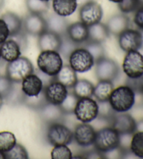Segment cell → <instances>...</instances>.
Returning a JSON list of instances; mask_svg holds the SVG:
<instances>
[{"label": "cell", "instance_id": "obj_1", "mask_svg": "<svg viewBox=\"0 0 143 159\" xmlns=\"http://www.w3.org/2000/svg\"><path fill=\"white\" fill-rule=\"evenodd\" d=\"M108 102L115 112L124 113L133 107L136 102V93L126 85L121 86L113 89Z\"/></svg>", "mask_w": 143, "mask_h": 159}, {"label": "cell", "instance_id": "obj_2", "mask_svg": "<svg viewBox=\"0 0 143 159\" xmlns=\"http://www.w3.org/2000/svg\"><path fill=\"white\" fill-rule=\"evenodd\" d=\"M120 134L112 128L108 126L96 131L93 146L101 153H108L117 150L119 147Z\"/></svg>", "mask_w": 143, "mask_h": 159}, {"label": "cell", "instance_id": "obj_3", "mask_svg": "<svg viewBox=\"0 0 143 159\" xmlns=\"http://www.w3.org/2000/svg\"><path fill=\"white\" fill-rule=\"evenodd\" d=\"M38 70L49 76H55L63 67V60L58 51H41L37 58Z\"/></svg>", "mask_w": 143, "mask_h": 159}, {"label": "cell", "instance_id": "obj_4", "mask_svg": "<svg viewBox=\"0 0 143 159\" xmlns=\"http://www.w3.org/2000/svg\"><path fill=\"white\" fill-rule=\"evenodd\" d=\"M34 71V65L25 57H19L8 63L6 67V76L14 83H21L23 79Z\"/></svg>", "mask_w": 143, "mask_h": 159}, {"label": "cell", "instance_id": "obj_5", "mask_svg": "<svg viewBox=\"0 0 143 159\" xmlns=\"http://www.w3.org/2000/svg\"><path fill=\"white\" fill-rule=\"evenodd\" d=\"M73 113L79 121L89 123L98 116V102L92 98L78 99Z\"/></svg>", "mask_w": 143, "mask_h": 159}, {"label": "cell", "instance_id": "obj_6", "mask_svg": "<svg viewBox=\"0 0 143 159\" xmlns=\"http://www.w3.org/2000/svg\"><path fill=\"white\" fill-rule=\"evenodd\" d=\"M69 65L76 72L84 73L95 65L92 55L84 47L77 48L68 57Z\"/></svg>", "mask_w": 143, "mask_h": 159}, {"label": "cell", "instance_id": "obj_7", "mask_svg": "<svg viewBox=\"0 0 143 159\" xmlns=\"http://www.w3.org/2000/svg\"><path fill=\"white\" fill-rule=\"evenodd\" d=\"M123 72L127 77L135 79L143 76V56L138 51L127 52L122 63Z\"/></svg>", "mask_w": 143, "mask_h": 159}, {"label": "cell", "instance_id": "obj_8", "mask_svg": "<svg viewBox=\"0 0 143 159\" xmlns=\"http://www.w3.org/2000/svg\"><path fill=\"white\" fill-rule=\"evenodd\" d=\"M47 138L53 145H68L72 142L73 133L67 126L61 123H55L50 125L47 133Z\"/></svg>", "mask_w": 143, "mask_h": 159}, {"label": "cell", "instance_id": "obj_9", "mask_svg": "<svg viewBox=\"0 0 143 159\" xmlns=\"http://www.w3.org/2000/svg\"><path fill=\"white\" fill-rule=\"evenodd\" d=\"M96 76L99 81H113L119 73V67L115 60L106 57L95 63Z\"/></svg>", "mask_w": 143, "mask_h": 159}, {"label": "cell", "instance_id": "obj_10", "mask_svg": "<svg viewBox=\"0 0 143 159\" xmlns=\"http://www.w3.org/2000/svg\"><path fill=\"white\" fill-rule=\"evenodd\" d=\"M102 17L103 9L97 2L92 0L81 6L80 10V18L82 23L87 26L89 27L99 23Z\"/></svg>", "mask_w": 143, "mask_h": 159}, {"label": "cell", "instance_id": "obj_11", "mask_svg": "<svg viewBox=\"0 0 143 159\" xmlns=\"http://www.w3.org/2000/svg\"><path fill=\"white\" fill-rule=\"evenodd\" d=\"M142 42V34L138 30L128 28L119 35V45L126 53L141 49Z\"/></svg>", "mask_w": 143, "mask_h": 159}, {"label": "cell", "instance_id": "obj_12", "mask_svg": "<svg viewBox=\"0 0 143 159\" xmlns=\"http://www.w3.org/2000/svg\"><path fill=\"white\" fill-rule=\"evenodd\" d=\"M44 93L48 103L60 105L68 95V89L64 85L54 80L43 89Z\"/></svg>", "mask_w": 143, "mask_h": 159}, {"label": "cell", "instance_id": "obj_13", "mask_svg": "<svg viewBox=\"0 0 143 159\" xmlns=\"http://www.w3.org/2000/svg\"><path fill=\"white\" fill-rule=\"evenodd\" d=\"M111 126L114 128L120 135L129 134L133 135L136 131L137 122L133 117L129 114L119 113L115 114L112 120Z\"/></svg>", "mask_w": 143, "mask_h": 159}, {"label": "cell", "instance_id": "obj_14", "mask_svg": "<svg viewBox=\"0 0 143 159\" xmlns=\"http://www.w3.org/2000/svg\"><path fill=\"white\" fill-rule=\"evenodd\" d=\"M96 130L87 123H82L76 126L73 133V138L79 146L87 147L93 144Z\"/></svg>", "mask_w": 143, "mask_h": 159}, {"label": "cell", "instance_id": "obj_15", "mask_svg": "<svg viewBox=\"0 0 143 159\" xmlns=\"http://www.w3.org/2000/svg\"><path fill=\"white\" fill-rule=\"evenodd\" d=\"M23 27L24 32L38 37L47 30L46 20L40 14L30 13L24 19Z\"/></svg>", "mask_w": 143, "mask_h": 159}, {"label": "cell", "instance_id": "obj_16", "mask_svg": "<svg viewBox=\"0 0 143 159\" xmlns=\"http://www.w3.org/2000/svg\"><path fill=\"white\" fill-rule=\"evenodd\" d=\"M61 36L54 32L46 30L38 36V46L41 51H58L61 45Z\"/></svg>", "mask_w": 143, "mask_h": 159}, {"label": "cell", "instance_id": "obj_17", "mask_svg": "<svg viewBox=\"0 0 143 159\" xmlns=\"http://www.w3.org/2000/svg\"><path fill=\"white\" fill-rule=\"evenodd\" d=\"M22 90L26 96L33 97L39 95L43 90V84L37 75L31 74L21 82Z\"/></svg>", "mask_w": 143, "mask_h": 159}, {"label": "cell", "instance_id": "obj_18", "mask_svg": "<svg viewBox=\"0 0 143 159\" xmlns=\"http://www.w3.org/2000/svg\"><path fill=\"white\" fill-rule=\"evenodd\" d=\"M38 111L43 121L49 125L55 123H60L65 114L59 105H53L50 103L47 104Z\"/></svg>", "mask_w": 143, "mask_h": 159}, {"label": "cell", "instance_id": "obj_19", "mask_svg": "<svg viewBox=\"0 0 143 159\" xmlns=\"http://www.w3.org/2000/svg\"><path fill=\"white\" fill-rule=\"evenodd\" d=\"M67 34L71 40L79 45L89 39V28L81 21L68 25Z\"/></svg>", "mask_w": 143, "mask_h": 159}, {"label": "cell", "instance_id": "obj_20", "mask_svg": "<svg viewBox=\"0 0 143 159\" xmlns=\"http://www.w3.org/2000/svg\"><path fill=\"white\" fill-rule=\"evenodd\" d=\"M1 57L4 61L10 62L20 57L22 50L18 43L12 39H7L0 47Z\"/></svg>", "mask_w": 143, "mask_h": 159}, {"label": "cell", "instance_id": "obj_21", "mask_svg": "<svg viewBox=\"0 0 143 159\" xmlns=\"http://www.w3.org/2000/svg\"><path fill=\"white\" fill-rule=\"evenodd\" d=\"M106 26L110 34L119 36L121 33L128 28L129 18L123 14L115 15L109 19Z\"/></svg>", "mask_w": 143, "mask_h": 159}, {"label": "cell", "instance_id": "obj_22", "mask_svg": "<svg viewBox=\"0 0 143 159\" xmlns=\"http://www.w3.org/2000/svg\"><path fill=\"white\" fill-rule=\"evenodd\" d=\"M77 0H53V8L56 14L62 17L72 15L78 8Z\"/></svg>", "mask_w": 143, "mask_h": 159}, {"label": "cell", "instance_id": "obj_23", "mask_svg": "<svg viewBox=\"0 0 143 159\" xmlns=\"http://www.w3.org/2000/svg\"><path fill=\"white\" fill-rule=\"evenodd\" d=\"M47 30L62 36L67 33L68 25L65 17L57 14H53L46 19Z\"/></svg>", "mask_w": 143, "mask_h": 159}, {"label": "cell", "instance_id": "obj_24", "mask_svg": "<svg viewBox=\"0 0 143 159\" xmlns=\"http://www.w3.org/2000/svg\"><path fill=\"white\" fill-rule=\"evenodd\" d=\"M1 18L6 24L9 30V37L17 34L23 31V20L15 13L11 11L6 12L2 16Z\"/></svg>", "mask_w": 143, "mask_h": 159}, {"label": "cell", "instance_id": "obj_25", "mask_svg": "<svg viewBox=\"0 0 143 159\" xmlns=\"http://www.w3.org/2000/svg\"><path fill=\"white\" fill-rule=\"evenodd\" d=\"M89 28V39L88 41L93 42L103 43L109 37V31L106 25L101 23V22L92 25Z\"/></svg>", "mask_w": 143, "mask_h": 159}, {"label": "cell", "instance_id": "obj_26", "mask_svg": "<svg viewBox=\"0 0 143 159\" xmlns=\"http://www.w3.org/2000/svg\"><path fill=\"white\" fill-rule=\"evenodd\" d=\"M55 80L60 82L67 88L71 89L78 81L76 72L70 65H63L59 73L55 76Z\"/></svg>", "mask_w": 143, "mask_h": 159}, {"label": "cell", "instance_id": "obj_27", "mask_svg": "<svg viewBox=\"0 0 143 159\" xmlns=\"http://www.w3.org/2000/svg\"><path fill=\"white\" fill-rule=\"evenodd\" d=\"M113 89L114 86L112 81H99L97 86H94L93 95L98 102L108 101Z\"/></svg>", "mask_w": 143, "mask_h": 159}, {"label": "cell", "instance_id": "obj_28", "mask_svg": "<svg viewBox=\"0 0 143 159\" xmlns=\"http://www.w3.org/2000/svg\"><path fill=\"white\" fill-rule=\"evenodd\" d=\"M93 90L94 86L86 79L78 80L73 87V93L78 99L92 98L93 95Z\"/></svg>", "mask_w": 143, "mask_h": 159}, {"label": "cell", "instance_id": "obj_29", "mask_svg": "<svg viewBox=\"0 0 143 159\" xmlns=\"http://www.w3.org/2000/svg\"><path fill=\"white\" fill-rule=\"evenodd\" d=\"M61 39V45H60L58 52L62 57H63L64 58L68 59L72 52L76 50L77 48H78L79 44L71 40L67 33L62 35Z\"/></svg>", "mask_w": 143, "mask_h": 159}, {"label": "cell", "instance_id": "obj_30", "mask_svg": "<svg viewBox=\"0 0 143 159\" xmlns=\"http://www.w3.org/2000/svg\"><path fill=\"white\" fill-rule=\"evenodd\" d=\"M48 103V101H47L45 96V93H44V90H43L42 92L37 96L28 97L25 95L23 105H25L27 107L31 108L32 109H34V110L39 111Z\"/></svg>", "mask_w": 143, "mask_h": 159}, {"label": "cell", "instance_id": "obj_31", "mask_svg": "<svg viewBox=\"0 0 143 159\" xmlns=\"http://www.w3.org/2000/svg\"><path fill=\"white\" fill-rule=\"evenodd\" d=\"M130 150L137 157L143 158V131H136L133 134Z\"/></svg>", "mask_w": 143, "mask_h": 159}, {"label": "cell", "instance_id": "obj_32", "mask_svg": "<svg viewBox=\"0 0 143 159\" xmlns=\"http://www.w3.org/2000/svg\"><path fill=\"white\" fill-rule=\"evenodd\" d=\"M16 138L14 134L9 131L0 132V151L8 152L16 144Z\"/></svg>", "mask_w": 143, "mask_h": 159}, {"label": "cell", "instance_id": "obj_33", "mask_svg": "<svg viewBox=\"0 0 143 159\" xmlns=\"http://www.w3.org/2000/svg\"><path fill=\"white\" fill-rule=\"evenodd\" d=\"M20 83H14L13 82V86L11 91L10 92L9 95H8L6 100L9 105H18L23 104L25 98V95L24 94L23 90L21 89V86L19 87Z\"/></svg>", "mask_w": 143, "mask_h": 159}, {"label": "cell", "instance_id": "obj_34", "mask_svg": "<svg viewBox=\"0 0 143 159\" xmlns=\"http://www.w3.org/2000/svg\"><path fill=\"white\" fill-rule=\"evenodd\" d=\"M84 43H86L84 48H86L89 52L90 54L92 55L95 63L105 57V49H104L103 46L101 45V43L87 41Z\"/></svg>", "mask_w": 143, "mask_h": 159}, {"label": "cell", "instance_id": "obj_35", "mask_svg": "<svg viewBox=\"0 0 143 159\" xmlns=\"http://www.w3.org/2000/svg\"><path fill=\"white\" fill-rule=\"evenodd\" d=\"M27 7L30 13L42 15L49 9L48 2L42 0H27Z\"/></svg>", "mask_w": 143, "mask_h": 159}, {"label": "cell", "instance_id": "obj_36", "mask_svg": "<svg viewBox=\"0 0 143 159\" xmlns=\"http://www.w3.org/2000/svg\"><path fill=\"white\" fill-rule=\"evenodd\" d=\"M98 114L97 117L108 120L112 123V119H113L116 112L112 109L108 100L104 101V102H98Z\"/></svg>", "mask_w": 143, "mask_h": 159}, {"label": "cell", "instance_id": "obj_37", "mask_svg": "<svg viewBox=\"0 0 143 159\" xmlns=\"http://www.w3.org/2000/svg\"><path fill=\"white\" fill-rule=\"evenodd\" d=\"M51 158L53 159H71L73 154L67 145H54L51 152Z\"/></svg>", "mask_w": 143, "mask_h": 159}, {"label": "cell", "instance_id": "obj_38", "mask_svg": "<svg viewBox=\"0 0 143 159\" xmlns=\"http://www.w3.org/2000/svg\"><path fill=\"white\" fill-rule=\"evenodd\" d=\"M4 154L6 159H27L29 158L25 148L17 143L10 151L4 153Z\"/></svg>", "mask_w": 143, "mask_h": 159}, {"label": "cell", "instance_id": "obj_39", "mask_svg": "<svg viewBox=\"0 0 143 159\" xmlns=\"http://www.w3.org/2000/svg\"><path fill=\"white\" fill-rule=\"evenodd\" d=\"M78 100V98L73 93H68L67 98L59 106L64 114L73 113Z\"/></svg>", "mask_w": 143, "mask_h": 159}, {"label": "cell", "instance_id": "obj_40", "mask_svg": "<svg viewBox=\"0 0 143 159\" xmlns=\"http://www.w3.org/2000/svg\"><path fill=\"white\" fill-rule=\"evenodd\" d=\"M118 7L121 11L124 13L136 11L140 7V0H122L118 4Z\"/></svg>", "mask_w": 143, "mask_h": 159}, {"label": "cell", "instance_id": "obj_41", "mask_svg": "<svg viewBox=\"0 0 143 159\" xmlns=\"http://www.w3.org/2000/svg\"><path fill=\"white\" fill-rule=\"evenodd\" d=\"M13 86V82L10 80L7 76H0V96L5 100L11 91Z\"/></svg>", "mask_w": 143, "mask_h": 159}, {"label": "cell", "instance_id": "obj_42", "mask_svg": "<svg viewBox=\"0 0 143 159\" xmlns=\"http://www.w3.org/2000/svg\"><path fill=\"white\" fill-rule=\"evenodd\" d=\"M126 86H128L136 93L143 94V76L138 78H127Z\"/></svg>", "mask_w": 143, "mask_h": 159}, {"label": "cell", "instance_id": "obj_43", "mask_svg": "<svg viewBox=\"0 0 143 159\" xmlns=\"http://www.w3.org/2000/svg\"><path fill=\"white\" fill-rule=\"evenodd\" d=\"M9 37H11V39L15 40V42L18 43V45L20 46L21 50H24L25 48L27 47V39L25 33H24V32L21 31L17 34L13 35V36Z\"/></svg>", "mask_w": 143, "mask_h": 159}, {"label": "cell", "instance_id": "obj_44", "mask_svg": "<svg viewBox=\"0 0 143 159\" xmlns=\"http://www.w3.org/2000/svg\"><path fill=\"white\" fill-rule=\"evenodd\" d=\"M133 22L138 29L142 31L143 30V6H140L136 11L134 15Z\"/></svg>", "mask_w": 143, "mask_h": 159}, {"label": "cell", "instance_id": "obj_45", "mask_svg": "<svg viewBox=\"0 0 143 159\" xmlns=\"http://www.w3.org/2000/svg\"><path fill=\"white\" fill-rule=\"evenodd\" d=\"M9 37V30L5 22L0 18V44L3 43Z\"/></svg>", "mask_w": 143, "mask_h": 159}, {"label": "cell", "instance_id": "obj_46", "mask_svg": "<svg viewBox=\"0 0 143 159\" xmlns=\"http://www.w3.org/2000/svg\"><path fill=\"white\" fill-rule=\"evenodd\" d=\"M37 75L41 79V81H42L43 84L44 88H45L46 86H48L49 84H50L52 81L55 80V76H49L48 75H46V74L43 73V72H41V71L39 70H38V71L37 72Z\"/></svg>", "mask_w": 143, "mask_h": 159}, {"label": "cell", "instance_id": "obj_47", "mask_svg": "<svg viewBox=\"0 0 143 159\" xmlns=\"http://www.w3.org/2000/svg\"><path fill=\"white\" fill-rule=\"evenodd\" d=\"M136 131H143V120L137 123Z\"/></svg>", "mask_w": 143, "mask_h": 159}, {"label": "cell", "instance_id": "obj_48", "mask_svg": "<svg viewBox=\"0 0 143 159\" xmlns=\"http://www.w3.org/2000/svg\"><path fill=\"white\" fill-rule=\"evenodd\" d=\"M89 1H92V0H77V2H78V5L81 4V6H82V5L87 3Z\"/></svg>", "mask_w": 143, "mask_h": 159}, {"label": "cell", "instance_id": "obj_49", "mask_svg": "<svg viewBox=\"0 0 143 159\" xmlns=\"http://www.w3.org/2000/svg\"><path fill=\"white\" fill-rule=\"evenodd\" d=\"M0 159H6L5 158V154L4 153L0 151Z\"/></svg>", "mask_w": 143, "mask_h": 159}, {"label": "cell", "instance_id": "obj_50", "mask_svg": "<svg viewBox=\"0 0 143 159\" xmlns=\"http://www.w3.org/2000/svg\"><path fill=\"white\" fill-rule=\"evenodd\" d=\"M3 102H4L3 98H2V96H0V109H1L2 105H3Z\"/></svg>", "mask_w": 143, "mask_h": 159}, {"label": "cell", "instance_id": "obj_51", "mask_svg": "<svg viewBox=\"0 0 143 159\" xmlns=\"http://www.w3.org/2000/svg\"><path fill=\"white\" fill-rule=\"evenodd\" d=\"M109 1H110V2H114V3L119 4V3H120L122 1V0H109Z\"/></svg>", "mask_w": 143, "mask_h": 159}, {"label": "cell", "instance_id": "obj_52", "mask_svg": "<svg viewBox=\"0 0 143 159\" xmlns=\"http://www.w3.org/2000/svg\"><path fill=\"white\" fill-rule=\"evenodd\" d=\"M4 0H0V9L4 6Z\"/></svg>", "mask_w": 143, "mask_h": 159}, {"label": "cell", "instance_id": "obj_53", "mask_svg": "<svg viewBox=\"0 0 143 159\" xmlns=\"http://www.w3.org/2000/svg\"><path fill=\"white\" fill-rule=\"evenodd\" d=\"M141 32V34H142V46H141V49H142L143 50V30H142Z\"/></svg>", "mask_w": 143, "mask_h": 159}, {"label": "cell", "instance_id": "obj_54", "mask_svg": "<svg viewBox=\"0 0 143 159\" xmlns=\"http://www.w3.org/2000/svg\"><path fill=\"white\" fill-rule=\"evenodd\" d=\"M140 6H143V0H140Z\"/></svg>", "mask_w": 143, "mask_h": 159}, {"label": "cell", "instance_id": "obj_55", "mask_svg": "<svg viewBox=\"0 0 143 159\" xmlns=\"http://www.w3.org/2000/svg\"><path fill=\"white\" fill-rule=\"evenodd\" d=\"M42 1H44V2H49V1H50V0H42Z\"/></svg>", "mask_w": 143, "mask_h": 159}, {"label": "cell", "instance_id": "obj_56", "mask_svg": "<svg viewBox=\"0 0 143 159\" xmlns=\"http://www.w3.org/2000/svg\"><path fill=\"white\" fill-rule=\"evenodd\" d=\"M0 59H1V52H0Z\"/></svg>", "mask_w": 143, "mask_h": 159}]
</instances>
